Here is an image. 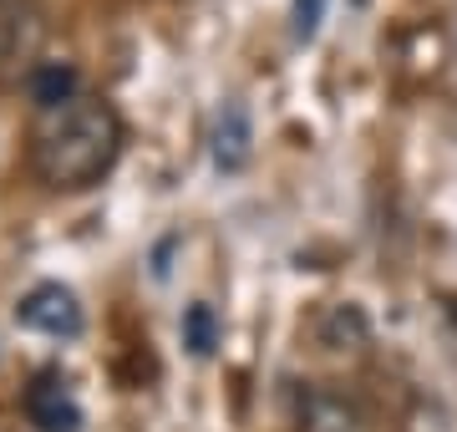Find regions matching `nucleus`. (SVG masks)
Segmentation results:
<instances>
[{"label": "nucleus", "instance_id": "f257e3e1", "mask_svg": "<svg viewBox=\"0 0 457 432\" xmlns=\"http://www.w3.org/2000/svg\"><path fill=\"white\" fill-rule=\"evenodd\" d=\"M128 128L107 97L77 92L71 102L51 107L31 128V173L56 194H82L97 188L122 158Z\"/></svg>", "mask_w": 457, "mask_h": 432}, {"label": "nucleus", "instance_id": "f03ea898", "mask_svg": "<svg viewBox=\"0 0 457 432\" xmlns=\"http://www.w3.org/2000/svg\"><path fill=\"white\" fill-rule=\"evenodd\" d=\"M16 316H21L26 331H41V336H77L82 331V305H77V295L56 280L31 285V290L21 295Z\"/></svg>", "mask_w": 457, "mask_h": 432}, {"label": "nucleus", "instance_id": "7ed1b4c3", "mask_svg": "<svg viewBox=\"0 0 457 432\" xmlns=\"http://www.w3.org/2000/svg\"><path fill=\"white\" fill-rule=\"evenodd\" d=\"M26 417H31L41 432H77L82 428V407L71 397L62 371H41L31 386H26Z\"/></svg>", "mask_w": 457, "mask_h": 432}, {"label": "nucleus", "instance_id": "20e7f679", "mask_svg": "<svg viewBox=\"0 0 457 432\" xmlns=\"http://www.w3.org/2000/svg\"><path fill=\"white\" fill-rule=\"evenodd\" d=\"M209 143H213V168H224V173H239L254 158V122H249L245 102H224L219 107Z\"/></svg>", "mask_w": 457, "mask_h": 432}, {"label": "nucleus", "instance_id": "39448f33", "mask_svg": "<svg viewBox=\"0 0 457 432\" xmlns=\"http://www.w3.org/2000/svg\"><path fill=\"white\" fill-rule=\"evenodd\" d=\"M41 41V16L31 0H0V71L21 67Z\"/></svg>", "mask_w": 457, "mask_h": 432}, {"label": "nucleus", "instance_id": "423d86ee", "mask_svg": "<svg viewBox=\"0 0 457 432\" xmlns=\"http://www.w3.org/2000/svg\"><path fill=\"white\" fill-rule=\"evenodd\" d=\"M26 87H31V102L41 112H51V107H62V102H71L82 92L77 87V67H62V62H36Z\"/></svg>", "mask_w": 457, "mask_h": 432}, {"label": "nucleus", "instance_id": "0eeeda50", "mask_svg": "<svg viewBox=\"0 0 457 432\" xmlns=\"http://www.w3.org/2000/svg\"><path fill=\"white\" fill-rule=\"evenodd\" d=\"M366 316H361L356 305H330L326 311V320H320V346H330V351H356V346H366Z\"/></svg>", "mask_w": 457, "mask_h": 432}, {"label": "nucleus", "instance_id": "6e6552de", "mask_svg": "<svg viewBox=\"0 0 457 432\" xmlns=\"http://www.w3.org/2000/svg\"><path fill=\"white\" fill-rule=\"evenodd\" d=\"M183 346L194 351V356H209L219 346V320H213V305L194 300L188 311H183Z\"/></svg>", "mask_w": 457, "mask_h": 432}, {"label": "nucleus", "instance_id": "1a4fd4ad", "mask_svg": "<svg viewBox=\"0 0 457 432\" xmlns=\"http://www.w3.org/2000/svg\"><path fill=\"white\" fill-rule=\"evenodd\" d=\"M326 11H330V0H290V36L300 41V46H311L315 41Z\"/></svg>", "mask_w": 457, "mask_h": 432}]
</instances>
